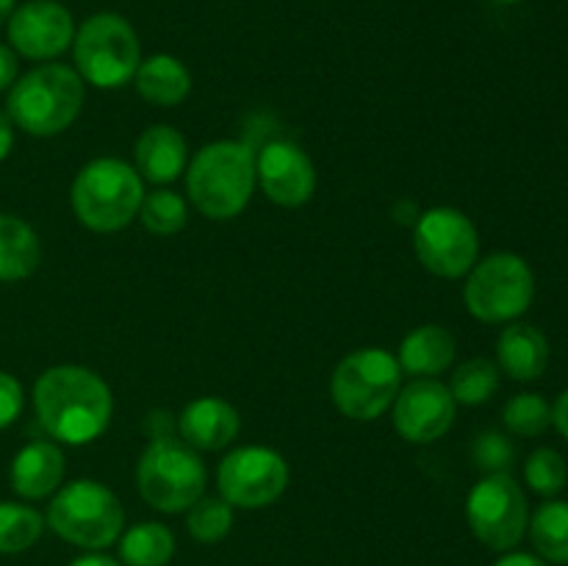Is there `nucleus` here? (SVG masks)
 Returning <instances> with one entry per match:
<instances>
[{"label": "nucleus", "mask_w": 568, "mask_h": 566, "mask_svg": "<svg viewBox=\"0 0 568 566\" xmlns=\"http://www.w3.org/2000/svg\"><path fill=\"white\" fill-rule=\"evenodd\" d=\"M455 361V336L442 325H422L399 344L397 364L403 375L436 377Z\"/></svg>", "instance_id": "20"}, {"label": "nucleus", "mask_w": 568, "mask_h": 566, "mask_svg": "<svg viewBox=\"0 0 568 566\" xmlns=\"http://www.w3.org/2000/svg\"><path fill=\"white\" fill-rule=\"evenodd\" d=\"M87 100L83 78L67 64H42L9 89L6 114L31 137H55L78 120Z\"/></svg>", "instance_id": "3"}, {"label": "nucleus", "mask_w": 568, "mask_h": 566, "mask_svg": "<svg viewBox=\"0 0 568 566\" xmlns=\"http://www.w3.org/2000/svg\"><path fill=\"white\" fill-rule=\"evenodd\" d=\"M466 519L477 542L494 553H510L525 538L530 522L525 488L510 472L486 475L466 497Z\"/></svg>", "instance_id": "10"}, {"label": "nucleus", "mask_w": 568, "mask_h": 566, "mask_svg": "<svg viewBox=\"0 0 568 566\" xmlns=\"http://www.w3.org/2000/svg\"><path fill=\"white\" fill-rule=\"evenodd\" d=\"M552 425H555V431H558L560 436H564L568 442V388H566V392H560L558 400H555Z\"/></svg>", "instance_id": "34"}, {"label": "nucleus", "mask_w": 568, "mask_h": 566, "mask_svg": "<svg viewBox=\"0 0 568 566\" xmlns=\"http://www.w3.org/2000/svg\"><path fill=\"white\" fill-rule=\"evenodd\" d=\"M397 358L388 350L361 347L344 355L331 377V394L336 408L355 422H372L386 414L399 394Z\"/></svg>", "instance_id": "8"}, {"label": "nucleus", "mask_w": 568, "mask_h": 566, "mask_svg": "<svg viewBox=\"0 0 568 566\" xmlns=\"http://www.w3.org/2000/svg\"><path fill=\"white\" fill-rule=\"evenodd\" d=\"M494 566H547V560L532 553H505Z\"/></svg>", "instance_id": "36"}, {"label": "nucleus", "mask_w": 568, "mask_h": 566, "mask_svg": "<svg viewBox=\"0 0 568 566\" xmlns=\"http://www.w3.org/2000/svg\"><path fill=\"white\" fill-rule=\"evenodd\" d=\"M70 566H122V564H120V560L109 558V555L92 553V555H81V558L72 560Z\"/></svg>", "instance_id": "37"}, {"label": "nucleus", "mask_w": 568, "mask_h": 566, "mask_svg": "<svg viewBox=\"0 0 568 566\" xmlns=\"http://www.w3.org/2000/svg\"><path fill=\"white\" fill-rule=\"evenodd\" d=\"M499 388V366L488 358H469L453 372L449 392L455 403L460 405H480L497 394Z\"/></svg>", "instance_id": "26"}, {"label": "nucleus", "mask_w": 568, "mask_h": 566, "mask_svg": "<svg viewBox=\"0 0 568 566\" xmlns=\"http://www.w3.org/2000/svg\"><path fill=\"white\" fill-rule=\"evenodd\" d=\"M471 461H475L477 469L488 472V475L510 472L516 461V447L505 433L486 431L475 438V444H471Z\"/></svg>", "instance_id": "31"}, {"label": "nucleus", "mask_w": 568, "mask_h": 566, "mask_svg": "<svg viewBox=\"0 0 568 566\" xmlns=\"http://www.w3.org/2000/svg\"><path fill=\"white\" fill-rule=\"evenodd\" d=\"M33 408L48 436L78 447L105 433L114 414V397L98 372L59 364L44 370L33 383Z\"/></svg>", "instance_id": "1"}, {"label": "nucleus", "mask_w": 568, "mask_h": 566, "mask_svg": "<svg viewBox=\"0 0 568 566\" xmlns=\"http://www.w3.org/2000/svg\"><path fill=\"white\" fill-rule=\"evenodd\" d=\"M186 527L197 542H222L233 527V505L222 497H200L197 503L189 508Z\"/></svg>", "instance_id": "29"}, {"label": "nucleus", "mask_w": 568, "mask_h": 566, "mask_svg": "<svg viewBox=\"0 0 568 566\" xmlns=\"http://www.w3.org/2000/svg\"><path fill=\"white\" fill-rule=\"evenodd\" d=\"M139 220H142L144 231H150L153 236H172V233L183 231L189 220L186 200L170 189L144 194L142 205H139Z\"/></svg>", "instance_id": "27"}, {"label": "nucleus", "mask_w": 568, "mask_h": 566, "mask_svg": "<svg viewBox=\"0 0 568 566\" xmlns=\"http://www.w3.org/2000/svg\"><path fill=\"white\" fill-rule=\"evenodd\" d=\"M503 422L516 436H541L552 425V405L536 392L516 394L505 403Z\"/></svg>", "instance_id": "28"}, {"label": "nucleus", "mask_w": 568, "mask_h": 566, "mask_svg": "<svg viewBox=\"0 0 568 566\" xmlns=\"http://www.w3.org/2000/svg\"><path fill=\"white\" fill-rule=\"evenodd\" d=\"M136 92L142 100L159 109H172V105L183 103L192 92V75H189L186 64L175 55L155 53L139 64L136 75Z\"/></svg>", "instance_id": "21"}, {"label": "nucleus", "mask_w": 568, "mask_h": 566, "mask_svg": "<svg viewBox=\"0 0 568 566\" xmlns=\"http://www.w3.org/2000/svg\"><path fill=\"white\" fill-rule=\"evenodd\" d=\"M536 297V275L516 253H491L477 261L464 283V303L475 320L499 325L525 314Z\"/></svg>", "instance_id": "9"}, {"label": "nucleus", "mask_w": 568, "mask_h": 566, "mask_svg": "<svg viewBox=\"0 0 568 566\" xmlns=\"http://www.w3.org/2000/svg\"><path fill=\"white\" fill-rule=\"evenodd\" d=\"M220 497L233 508H266L288 486V464L270 447H239L216 469Z\"/></svg>", "instance_id": "12"}, {"label": "nucleus", "mask_w": 568, "mask_h": 566, "mask_svg": "<svg viewBox=\"0 0 568 566\" xmlns=\"http://www.w3.org/2000/svg\"><path fill=\"white\" fill-rule=\"evenodd\" d=\"M48 525L55 536L83 549H105L122 536L125 511L120 497L98 481H72L48 505Z\"/></svg>", "instance_id": "6"}, {"label": "nucleus", "mask_w": 568, "mask_h": 566, "mask_svg": "<svg viewBox=\"0 0 568 566\" xmlns=\"http://www.w3.org/2000/svg\"><path fill=\"white\" fill-rule=\"evenodd\" d=\"M64 453L55 442H31L14 455L9 483L22 499H42L64 481Z\"/></svg>", "instance_id": "17"}, {"label": "nucleus", "mask_w": 568, "mask_h": 566, "mask_svg": "<svg viewBox=\"0 0 568 566\" xmlns=\"http://www.w3.org/2000/svg\"><path fill=\"white\" fill-rule=\"evenodd\" d=\"M255 183V153L250 144L233 139L205 144L186 170L189 198L209 220H233L242 214L253 198Z\"/></svg>", "instance_id": "2"}, {"label": "nucleus", "mask_w": 568, "mask_h": 566, "mask_svg": "<svg viewBox=\"0 0 568 566\" xmlns=\"http://www.w3.org/2000/svg\"><path fill=\"white\" fill-rule=\"evenodd\" d=\"M414 250L425 270L455 281L477 264L480 236H477L475 222L464 211L453 205H438V209L425 211L416 222Z\"/></svg>", "instance_id": "11"}, {"label": "nucleus", "mask_w": 568, "mask_h": 566, "mask_svg": "<svg viewBox=\"0 0 568 566\" xmlns=\"http://www.w3.org/2000/svg\"><path fill=\"white\" fill-rule=\"evenodd\" d=\"M497 3H505V6H514V3H521V0H497Z\"/></svg>", "instance_id": "39"}, {"label": "nucleus", "mask_w": 568, "mask_h": 566, "mask_svg": "<svg viewBox=\"0 0 568 566\" xmlns=\"http://www.w3.org/2000/svg\"><path fill=\"white\" fill-rule=\"evenodd\" d=\"M205 464L183 438L161 436L144 447L136 464V486L144 503L164 514L189 511L205 492Z\"/></svg>", "instance_id": "7"}, {"label": "nucleus", "mask_w": 568, "mask_h": 566, "mask_svg": "<svg viewBox=\"0 0 568 566\" xmlns=\"http://www.w3.org/2000/svg\"><path fill=\"white\" fill-rule=\"evenodd\" d=\"M255 175L272 203L283 209L305 205L316 192V170L311 155L300 144L277 139L270 142L255 159Z\"/></svg>", "instance_id": "15"}, {"label": "nucleus", "mask_w": 568, "mask_h": 566, "mask_svg": "<svg viewBox=\"0 0 568 566\" xmlns=\"http://www.w3.org/2000/svg\"><path fill=\"white\" fill-rule=\"evenodd\" d=\"M17 81V53L9 44H0V92L14 87Z\"/></svg>", "instance_id": "33"}, {"label": "nucleus", "mask_w": 568, "mask_h": 566, "mask_svg": "<svg viewBox=\"0 0 568 566\" xmlns=\"http://www.w3.org/2000/svg\"><path fill=\"white\" fill-rule=\"evenodd\" d=\"M22 405H26V392H22V383L14 375L0 370V431L9 425H14L17 416L22 414Z\"/></svg>", "instance_id": "32"}, {"label": "nucleus", "mask_w": 568, "mask_h": 566, "mask_svg": "<svg viewBox=\"0 0 568 566\" xmlns=\"http://www.w3.org/2000/svg\"><path fill=\"white\" fill-rule=\"evenodd\" d=\"M455 397L436 377H419L394 400V427L410 444L442 438L455 422Z\"/></svg>", "instance_id": "14"}, {"label": "nucleus", "mask_w": 568, "mask_h": 566, "mask_svg": "<svg viewBox=\"0 0 568 566\" xmlns=\"http://www.w3.org/2000/svg\"><path fill=\"white\" fill-rule=\"evenodd\" d=\"M72 211L89 231L116 233L139 216L144 181L122 159H94L72 181Z\"/></svg>", "instance_id": "4"}, {"label": "nucleus", "mask_w": 568, "mask_h": 566, "mask_svg": "<svg viewBox=\"0 0 568 566\" xmlns=\"http://www.w3.org/2000/svg\"><path fill=\"white\" fill-rule=\"evenodd\" d=\"M14 148V122L6 111H0V161L11 153Z\"/></svg>", "instance_id": "35"}, {"label": "nucleus", "mask_w": 568, "mask_h": 566, "mask_svg": "<svg viewBox=\"0 0 568 566\" xmlns=\"http://www.w3.org/2000/svg\"><path fill=\"white\" fill-rule=\"evenodd\" d=\"M239 427H242L239 411L220 397L192 400L178 420L183 442L194 449H209V453L227 447L239 436Z\"/></svg>", "instance_id": "16"}, {"label": "nucleus", "mask_w": 568, "mask_h": 566, "mask_svg": "<svg viewBox=\"0 0 568 566\" xmlns=\"http://www.w3.org/2000/svg\"><path fill=\"white\" fill-rule=\"evenodd\" d=\"M75 72L98 89H120L142 64V44L131 22L114 11H100L75 28Z\"/></svg>", "instance_id": "5"}, {"label": "nucleus", "mask_w": 568, "mask_h": 566, "mask_svg": "<svg viewBox=\"0 0 568 566\" xmlns=\"http://www.w3.org/2000/svg\"><path fill=\"white\" fill-rule=\"evenodd\" d=\"M136 172L150 183H172L186 172V139L172 125H150L136 139Z\"/></svg>", "instance_id": "19"}, {"label": "nucleus", "mask_w": 568, "mask_h": 566, "mask_svg": "<svg viewBox=\"0 0 568 566\" xmlns=\"http://www.w3.org/2000/svg\"><path fill=\"white\" fill-rule=\"evenodd\" d=\"M14 9H17V0H0V26H3V22H9L11 11Z\"/></svg>", "instance_id": "38"}, {"label": "nucleus", "mask_w": 568, "mask_h": 566, "mask_svg": "<svg viewBox=\"0 0 568 566\" xmlns=\"http://www.w3.org/2000/svg\"><path fill=\"white\" fill-rule=\"evenodd\" d=\"M175 555V536L161 522H139L120 536V560L125 566H166Z\"/></svg>", "instance_id": "23"}, {"label": "nucleus", "mask_w": 568, "mask_h": 566, "mask_svg": "<svg viewBox=\"0 0 568 566\" xmlns=\"http://www.w3.org/2000/svg\"><path fill=\"white\" fill-rule=\"evenodd\" d=\"M9 44L31 61H50L75 39V20L59 0H28L9 17Z\"/></svg>", "instance_id": "13"}, {"label": "nucleus", "mask_w": 568, "mask_h": 566, "mask_svg": "<svg viewBox=\"0 0 568 566\" xmlns=\"http://www.w3.org/2000/svg\"><path fill=\"white\" fill-rule=\"evenodd\" d=\"M497 366L514 381H538L549 366L547 336L536 325L510 322L497 338Z\"/></svg>", "instance_id": "18"}, {"label": "nucleus", "mask_w": 568, "mask_h": 566, "mask_svg": "<svg viewBox=\"0 0 568 566\" xmlns=\"http://www.w3.org/2000/svg\"><path fill=\"white\" fill-rule=\"evenodd\" d=\"M42 261L37 231L14 214H0V281H22Z\"/></svg>", "instance_id": "22"}, {"label": "nucleus", "mask_w": 568, "mask_h": 566, "mask_svg": "<svg viewBox=\"0 0 568 566\" xmlns=\"http://www.w3.org/2000/svg\"><path fill=\"white\" fill-rule=\"evenodd\" d=\"M527 533L538 558L568 564V499H547L527 522Z\"/></svg>", "instance_id": "24"}, {"label": "nucleus", "mask_w": 568, "mask_h": 566, "mask_svg": "<svg viewBox=\"0 0 568 566\" xmlns=\"http://www.w3.org/2000/svg\"><path fill=\"white\" fill-rule=\"evenodd\" d=\"M525 481L541 497L552 499L566 488L568 464L564 455L552 447H538L525 461Z\"/></svg>", "instance_id": "30"}, {"label": "nucleus", "mask_w": 568, "mask_h": 566, "mask_svg": "<svg viewBox=\"0 0 568 566\" xmlns=\"http://www.w3.org/2000/svg\"><path fill=\"white\" fill-rule=\"evenodd\" d=\"M44 530V519L31 505L0 503V553L17 555L31 549Z\"/></svg>", "instance_id": "25"}]
</instances>
